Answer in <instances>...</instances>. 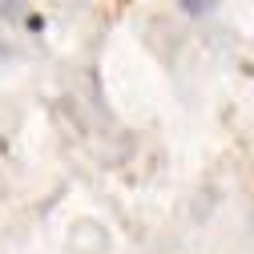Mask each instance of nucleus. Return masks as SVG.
Masks as SVG:
<instances>
[{
	"instance_id": "f257e3e1",
	"label": "nucleus",
	"mask_w": 254,
	"mask_h": 254,
	"mask_svg": "<svg viewBox=\"0 0 254 254\" xmlns=\"http://www.w3.org/2000/svg\"><path fill=\"white\" fill-rule=\"evenodd\" d=\"M24 4H28V0H0V16H4V20H20Z\"/></svg>"
}]
</instances>
